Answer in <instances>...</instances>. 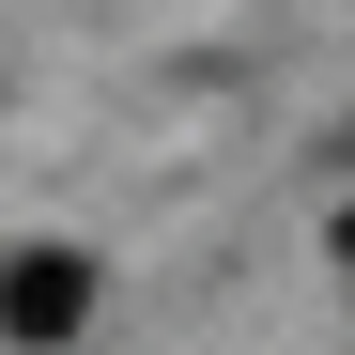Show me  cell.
<instances>
[{"label": "cell", "instance_id": "cell-1", "mask_svg": "<svg viewBox=\"0 0 355 355\" xmlns=\"http://www.w3.org/2000/svg\"><path fill=\"white\" fill-rule=\"evenodd\" d=\"M0 324H16V340H78L93 324V263L78 248H16V263H0Z\"/></svg>", "mask_w": 355, "mask_h": 355}]
</instances>
